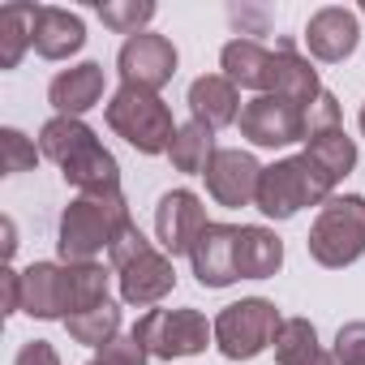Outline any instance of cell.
<instances>
[{"instance_id":"cell-36","label":"cell","mask_w":365,"mask_h":365,"mask_svg":"<svg viewBox=\"0 0 365 365\" xmlns=\"http://www.w3.org/2000/svg\"><path fill=\"white\" fill-rule=\"evenodd\" d=\"M91 365H103V361H91Z\"/></svg>"},{"instance_id":"cell-29","label":"cell","mask_w":365,"mask_h":365,"mask_svg":"<svg viewBox=\"0 0 365 365\" xmlns=\"http://www.w3.org/2000/svg\"><path fill=\"white\" fill-rule=\"evenodd\" d=\"M335 129H344V116H339L335 95L322 91V95L305 108V142H314V138H322V133H335Z\"/></svg>"},{"instance_id":"cell-7","label":"cell","mask_w":365,"mask_h":365,"mask_svg":"<svg viewBox=\"0 0 365 365\" xmlns=\"http://www.w3.org/2000/svg\"><path fill=\"white\" fill-rule=\"evenodd\" d=\"M284 318L271 301L262 297H245V301H232L228 309H220L215 318V344L228 361H254L258 352L275 348V335H279Z\"/></svg>"},{"instance_id":"cell-31","label":"cell","mask_w":365,"mask_h":365,"mask_svg":"<svg viewBox=\"0 0 365 365\" xmlns=\"http://www.w3.org/2000/svg\"><path fill=\"white\" fill-rule=\"evenodd\" d=\"M95 361H103V365H146L150 352H146V348L138 344V335L129 331V335H116L112 344H103Z\"/></svg>"},{"instance_id":"cell-28","label":"cell","mask_w":365,"mask_h":365,"mask_svg":"<svg viewBox=\"0 0 365 365\" xmlns=\"http://www.w3.org/2000/svg\"><path fill=\"white\" fill-rule=\"evenodd\" d=\"M155 18V0H103L99 22L120 35H142V26Z\"/></svg>"},{"instance_id":"cell-25","label":"cell","mask_w":365,"mask_h":365,"mask_svg":"<svg viewBox=\"0 0 365 365\" xmlns=\"http://www.w3.org/2000/svg\"><path fill=\"white\" fill-rule=\"evenodd\" d=\"M65 331L69 339L86 344V348H103L120 335V305L116 301H103L95 309H82V314H69L65 318Z\"/></svg>"},{"instance_id":"cell-24","label":"cell","mask_w":365,"mask_h":365,"mask_svg":"<svg viewBox=\"0 0 365 365\" xmlns=\"http://www.w3.org/2000/svg\"><path fill=\"white\" fill-rule=\"evenodd\" d=\"M215 150H220V146H215V129H207V125L190 120V125H180V129H176L168 159H172V168H176V172H185V176H207V168H211Z\"/></svg>"},{"instance_id":"cell-22","label":"cell","mask_w":365,"mask_h":365,"mask_svg":"<svg viewBox=\"0 0 365 365\" xmlns=\"http://www.w3.org/2000/svg\"><path fill=\"white\" fill-rule=\"evenodd\" d=\"M275 361L279 365H339L335 352H327L318 344V331L309 318H284V327L275 335Z\"/></svg>"},{"instance_id":"cell-37","label":"cell","mask_w":365,"mask_h":365,"mask_svg":"<svg viewBox=\"0 0 365 365\" xmlns=\"http://www.w3.org/2000/svg\"><path fill=\"white\" fill-rule=\"evenodd\" d=\"M361 14H365V5H361Z\"/></svg>"},{"instance_id":"cell-12","label":"cell","mask_w":365,"mask_h":365,"mask_svg":"<svg viewBox=\"0 0 365 365\" xmlns=\"http://www.w3.org/2000/svg\"><path fill=\"white\" fill-rule=\"evenodd\" d=\"M258 180H262V163H258L250 150H228V146H220L215 159H211V168H207V194H211L220 207L237 211V207L258 202Z\"/></svg>"},{"instance_id":"cell-16","label":"cell","mask_w":365,"mask_h":365,"mask_svg":"<svg viewBox=\"0 0 365 365\" xmlns=\"http://www.w3.org/2000/svg\"><path fill=\"white\" fill-rule=\"evenodd\" d=\"M22 314L39 322H65L69 318V284L65 267L56 262H35L22 271Z\"/></svg>"},{"instance_id":"cell-6","label":"cell","mask_w":365,"mask_h":365,"mask_svg":"<svg viewBox=\"0 0 365 365\" xmlns=\"http://www.w3.org/2000/svg\"><path fill=\"white\" fill-rule=\"evenodd\" d=\"M309 258L327 271H339V267H352L361 254H365V198L356 194H344V198H331L322 202L314 228H309V241H305Z\"/></svg>"},{"instance_id":"cell-32","label":"cell","mask_w":365,"mask_h":365,"mask_svg":"<svg viewBox=\"0 0 365 365\" xmlns=\"http://www.w3.org/2000/svg\"><path fill=\"white\" fill-rule=\"evenodd\" d=\"M335 361L339 365H365V322H344L335 335Z\"/></svg>"},{"instance_id":"cell-20","label":"cell","mask_w":365,"mask_h":365,"mask_svg":"<svg viewBox=\"0 0 365 365\" xmlns=\"http://www.w3.org/2000/svg\"><path fill=\"white\" fill-rule=\"evenodd\" d=\"M279 267H284V241L262 224H245L237 232V271H241V279H271Z\"/></svg>"},{"instance_id":"cell-30","label":"cell","mask_w":365,"mask_h":365,"mask_svg":"<svg viewBox=\"0 0 365 365\" xmlns=\"http://www.w3.org/2000/svg\"><path fill=\"white\" fill-rule=\"evenodd\" d=\"M0 150H5V176H18V172H31L39 163V150L26 133L18 129H0Z\"/></svg>"},{"instance_id":"cell-17","label":"cell","mask_w":365,"mask_h":365,"mask_svg":"<svg viewBox=\"0 0 365 365\" xmlns=\"http://www.w3.org/2000/svg\"><path fill=\"white\" fill-rule=\"evenodd\" d=\"M99 99H103V65H95V61L61 69L48 86V103L56 108V116H78L82 120V112H91Z\"/></svg>"},{"instance_id":"cell-27","label":"cell","mask_w":365,"mask_h":365,"mask_svg":"<svg viewBox=\"0 0 365 365\" xmlns=\"http://www.w3.org/2000/svg\"><path fill=\"white\" fill-rule=\"evenodd\" d=\"M305 155L335 180V185H339V180L356 168V142L344 133V129H335V133H322V138H314L309 146H305Z\"/></svg>"},{"instance_id":"cell-26","label":"cell","mask_w":365,"mask_h":365,"mask_svg":"<svg viewBox=\"0 0 365 365\" xmlns=\"http://www.w3.org/2000/svg\"><path fill=\"white\" fill-rule=\"evenodd\" d=\"M65 284H69V314L95 309L108 301V275L99 262H65Z\"/></svg>"},{"instance_id":"cell-21","label":"cell","mask_w":365,"mask_h":365,"mask_svg":"<svg viewBox=\"0 0 365 365\" xmlns=\"http://www.w3.org/2000/svg\"><path fill=\"white\" fill-rule=\"evenodd\" d=\"M220 65H224V78H228L237 91H258V95H267L271 48H262L258 39H232V43H224Z\"/></svg>"},{"instance_id":"cell-8","label":"cell","mask_w":365,"mask_h":365,"mask_svg":"<svg viewBox=\"0 0 365 365\" xmlns=\"http://www.w3.org/2000/svg\"><path fill=\"white\" fill-rule=\"evenodd\" d=\"M133 335L150 356L176 361V356H198L215 339V322H207L198 309H146Z\"/></svg>"},{"instance_id":"cell-4","label":"cell","mask_w":365,"mask_h":365,"mask_svg":"<svg viewBox=\"0 0 365 365\" xmlns=\"http://www.w3.org/2000/svg\"><path fill=\"white\" fill-rule=\"evenodd\" d=\"M331 190L335 180L301 150L292 159H279L271 168H262V180H258V211L267 220H292L301 207H318V202H331Z\"/></svg>"},{"instance_id":"cell-34","label":"cell","mask_w":365,"mask_h":365,"mask_svg":"<svg viewBox=\"0 0 365 365\" xmlns=\"http://www.w3.org/2000/svg\"><path fill=\"white\" fill-rule=\"evenodd\" d=\"M0 284H5V314H22V271L5 267L0 271Z\"/></svg>"},{"instance_id":"cell-19","label":"cell","mask_w":365,"mask_h":365,"mask_svg":"<svg viewBox=\"0 0 365 365\" xmlns=\"http://www.w3.org/2000/svg\"><path fill=\"white\" fill-rule=\"evenodd\" d=\"M86 43V26L78 14L69 9H56V5H39V18H35V52L43 61H65L73 52H82Z\"/></svg>"},{"instance_id":"cell-15","label":"cell","mask_w":365,"mask_h":365,"mask_svg":"<svg viewBox=\"0 0 365 365\" xmlns=\"http://www.w3.org/2000/svg\"><path fill=\"white\" fill-rule=\"evenodd\" d=\"M237 232L232 224H207V232L198 237L190 262H194V275L202 288H228L241 279L237 271Z\"/></svg>"},{"instance_id":"cell-14","label":"cell","mask_w":365,"mask_h":365,"mask_svg":"<svg viewBox=\"0 0 365 365\" xmlns=\"http://www.w3.org/2000/svg\"><path fill=\"white\" fill-rule=\"evenodd\" d=\"M267 95L275 99H288L297 108H309L318 95H322V82H318V69L297 52L292 39H279L275 52H271V73H267Z\"/></svg>"},{"instance_id":"cell-10","label":"cell","mask_w":365,"mask_h":365,"mask_svg":"<svg viewBox=\"0 0 365 365\" xmlns=\"http://www.w3.org/2000/svg\"><path fill=\"white\" fill-rule=\"evenodd\" d=\"M207 207L194 190H168L155 207V237L163 245L168 258H180V254H194L198 237L207 232Z\"/></svg>"},{"instance_id":"cell-35","label":"cell","mask_w":365,"mask_h":365,"mask_svg":"<svg viewBox=\"0 0 365 365\" xmlns=\"http://www.w3.org/2000/svg\"><path fill=\"white\" fill-rule=\"evenodd\" d=\"M356 120H361V133H365V103H361V116H356Z\"/></svg>"},{"instance_id":"cell-33","label":"cell","mask_w":365,"mask_h":365,"mask_svg":"<svg viewBox=\"0 0 365 365\" xmlns=\"http://www.w3.org/2000/svg\"><path fill=\"white\" fill-rule=\"evenodd\" d=\"M14 365H61V356H56V348H52L48 339H31V344L18 348Z\"/></svg>"},{"instance_id":"cell-3","label":"cell","mask_w":365,"mask_h":365,"mask_svg":"<svg viewBox=\"0 0 365 365\" xmlns=\"http://www.w3.org/2000/svg\"><path fill=\"white\" fill-rule=\"evenodd\" d=\"M108 262L116 267L120 301H125V305L150 309V305H159V301L176 288L172 258H168V254H159V250L138 232V224H133V228H125V232L116 237V245L108 250Z\"/></svg>"},{"instance_id":"cell-2","label":"cell","mask_w":365,"mask_h":365,"mask_svg":"<svg viewBox=\"0 0 365 365\" xmlns=\"http://www.w3.org/2000/svg\"><path fill=\"white\" fill-rule=\"evenodd\" d=\"M125 228H133V215H129V202L120 190L116 194H78L61 215L56 250L65 262H95V254L112 250Z\"/></svg>"},{"instance_id":"cell-13","label":"cell","mask_w":365,"mask_h":365,"mask_svg":"<svg viewBox=\"0 0 365 365\" xmlns=\"http://www.w3.org/2000/svg\"><path fill=\"white\" fill-rule=\"evenodd\" d=\"M361 43V26H356V14L352 9H339V5H327L318 14H309L305 22V48L314 61L322 65H339L356 52Z\"/></svg>"},{"instance_id":"cell-18","label":"cell","mask_w":365,"mask_h":365,"mask_svg":"<svg viewBox=\"0 0 365 365\" xmlns=\"http://www.w3.org/2000/svg\"><path fill=\"white\" fill-rule=\"evenodd\" d=\"M190 112L207 129H228L241 120V91L224 73H207L190 86Z\"/></svg>"},{"instance_id":"cell-1","label":"cell","mask_w":365,"mask_h":365,"mask_svg":"<svg viewBox=\"0 0 365 365\" xmlns=\"http://www.w3.org/2000/svg\"><path fill=\"white\" fill-rule=\"evenodd\" d=\"M39 155L61 168V176L78 194H116L120 190V168H116L112 150L78 116H52L39 129Z\"/></svg>"},{"instance_id":"cell-11","label":"cell","mask_w":365,"mask_h":365,"mask_svg":"<svg viewBox=\"0 0 365 365\" xmlns=\"http://www.w3.org/2000/svg\"><path fill=\"white\" fill-rule=\"evenodd\" d=\"M241 138H250L254 146H292L305 142V108L275 99V95H258L241 108Z\"/></svg>"},{"instance_id":"cell-9","label":"cell","mask_w":365,"mask_h":365,"mask_svg":"<svg viewBox=\"0 0 365 365\" xmlns=\"http://www.w3.org/2000/svg\"><path fill=\"white\" fill-rule=\"evenodd\" d=\"M116 69H120V86H142V91H163L176 78V48L163 35H129L116 52Z\"/></svg>"},{"instance_id":"cell-5","label":"cell","mask_w":365,"mask_h":365,"mask_svg":"<svg viewBox=\"0 0 365 365\" xmlns=\"http://www.w3.org/2000/svg\"><path fill=\"white\" fill-rule=\"evenodd\" d=\"M108 125L116 138H125L133 150L142 155H168L172 150V138H176V120H172V108L155 95V91H142V86H120L108 108H103Z\"/></svg>"},{"instance_id":"cell-23","label":"cell","mask_w":365,"mask_h":365,"mask_svg":"<svg viewBox=\"0 0 365 365\" xmlns=\"http://www.w3.org/2000/svg\"><path fill=\"white\" fill-rule=\"evenodd\" d=\"M35 18L39 5H26V0H14L0 9V69H18L22 52L35 48Z\"/></svg>"}]
</instances>
